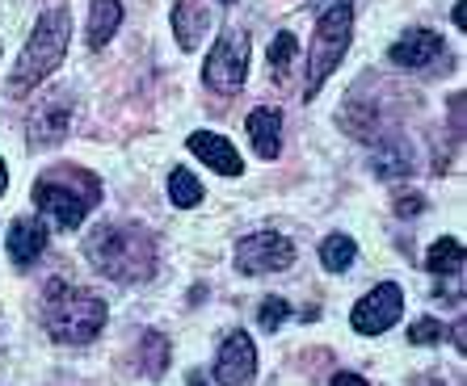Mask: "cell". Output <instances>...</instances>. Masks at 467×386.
Returning <instances> with one entry per match:
<instances>
[{
  "instance_id": "cell-19",
  "label": "cell",
  "mask_w": 467,
  "mask_h": 386,
  "mask_svg": "<svg viewBox=\"0 0 467 386\" xmlns=\"http://www.w3.org/2000/svg\"><path fill=\"white\" fill-rule=\"evenodd\" d=\"M140 365L148 378H161L169 370V340L161 332H143L140 336Z\"/></svg>"
},
{
  "instance_id": "cell-14",
  "label": "cell",
  "mask_w": 467,
  "mask_h": 386,
  "mask_svg": "<svg viewBox=\"0 0 467 386\" xmlns=\"http://www.w3.org/2000/svg\"><path fill=\"white\" fill-rule=\"evenodd\" d=\"M207 30H211L207 0H177L173 5V34H177V43H182V51H194Z\"/></svg>"
},
{
  "instance_id": "cell-3",
  "label": "cell",
  "mask_w": 467,
  "mask_h": 386,
  "mask_svg": "<svg viewBox=\"0 0 467 386\" xmlns=\"http://www.w3.org/2000/svg\"><path fill=\"white\" fill-rule=\"evenodd\" d=\"M43 328L59 344H88L106 328V302L85 286L51 281L43 299Z\"/></svg>"
},
{
  "instance_id": "cell-11",
  "label": "cell",
  "mask_w": 467,
  "mask_h": 386,
  "mask_svg": "<svg viewBox=\"0 0 467 386\" xmlns=\"http://www.w3.org/2000/svg\"><path fill=\"white\" fill-rule=\"evenodd\" d=\"M388 59L396 67H409V72H425V67H434L446 59V43H442V34H434V30H409L400 43H391Z\"/></svg>"
},
{
  "instance_id": "cell-27",
  "label": "cell",
  "mask_w": 467,
  "mask_h": 386,
  "mask_svg": "<svg viewBox=\"0 0 467 386\" xmlns=\"http://www.w3.org/2000/svg\"><path fill=\"white\" fill-rule=\"evenodd\" d=\"M455 25H459V30H463V25H467V5H463V0H459V5H455Z\"/></svg>"
},
{
  "instance_id": "cell-21",
  "label": "cell",
  "mask_w": 467,
  "mask_h": 386,
  "mask_svg": "<svg viewBox=\"0 0 467 386\" xmlns=\"http://www.w3.org/2000/svg\"><path fill=\"white\" fill-rule=\"evenodd\" d=\"M354 257H358V244H354V236H328L325 248H320V260H325V269H333V273L349 269V265H354Z\"/></svg>"
},
{
  "instance_id": "cell-18",
  "label": "cell",
  "mask_w": 467,
  "mask_h": 386,
  "mask_svg": "<svg viewBox=\"0 0 467 386\" xmlns=\"http://www.w3.org/2000/svg\"><path fill=\"white\" fill-rule=\"evenodd\" d=\"M413 172V151L404 147V143H383L375 151V177L391 181V177H409Z\"/></svg>"
},
{
  "instance_id": "cell-23",
  "label": "cell",
  "mask_w": 467,
  "mask_h": 386,
  "mask_svg": "<svg viewBox=\"0 0 467 386\" xmlns=\"http://www.w3.org/2000/svg\"><path fill=\"white\" fill-rule=\"evenodd\" d=\"M286 315H291V307H286V299H265L261 302V315H257V323L265 328V332H278L286 323Z\"/></svg>"
},
{
  "instance_id": "cell-25",
  "label": "cell",
  "mask_w": 467,
  "mask_h": 386,
  "mask_svg": "<svg viewBox=\"0 0 467 386\" xmlns=\"http://www.w3.org/2000/svg\"><path fill=\"white\" fill-rule=\"evenodd\" d=\"M396 210H400V215H421L425 198H421V193H409V198H400V202H396Z\"/></svg>"
},
{
  "instance_id": "cell-9",
  "label": "cell",
  "mask_w": 467,
  "mask_h": 386,
  "mask_svg": "<svg viewBox=\"0 0 467 386\" xmlns=\"http://www.w3.org/2000/svg\"><path fill=\"white\" fill-rule=\"evenodd\" d=\"M400 311H404L400 286H396V281H383V286H375L367 299L354 307V332H362V336L388 332L391 323L400 320Z\"/></svg>"
},
{
  "instance_id": "cell-28",
  "label": "cell",
  "mask_w": 467,
  "mask_h": 386,
  "mask_svg": "<svg viewBox=\"0 0 467 386\" xmlns=\"http://www.w3.org/2000/svg\"><path fill=\"white\" fill-rule=\"evenodd\" d=\"M455 349H459V353L467 349V340H463V323H455Z\"/></svg>"
},
{
  "instance_id": "cell-15",
  "label": "cell",
  "mask_w": 467,
  "mask_h": 386,
  "mask_svg": "<svg viewBox=\"0 0 467 386\" xmlns=\"http://www.w3.org/2000/svg\"><path fill=\"white\" fill-rule=\"evenodd\" d=\"M244 127H249V139L261 160H274V156L283 151V139H278V135H283V114H278V109H270V106L253 109Z\"/></svg>"
},
{
  "instance_id": "cell-4",
  "label": "cell",
  "mask_w": 467,
  "mask_h": 386,
  "mask_svg": "<svg viewBox=\"0 0 467 386\" xmlns=\"http://www.w3.org/2000/svg\"><path fill=\"white\" fill-rule=\"evenodd\" d=\"M67 34H72V22H67L64 9H51V13H43V17H38V25H34V34H30V43L22 46L17 67H13V76H9V93L13 96H22V93H30V88H38L47 76L55 72V67L64 64Z\"/></svg>"
},
{
  "instance_id": "cell-17",
  "label": "cell",
  "mask_w": 467,
  "mask_h": 386,
  "mask_svg": "<svg viewBox=\"0 0 467 386\" xmlns=\"http://www.w3.org/2000/svg\"><path fill=\"white\" fill-rule=\"evenodd\" d=\"M463 260H467V252H463V244H459L455 236L434 239L430 252H425V269L438 273V278H459V273H463Z\"/></svg>"
},
{
  "instance_id": "cell-24",
  "label": "cell",
  "mask_w": 467,
  "mask_h": 386,
  "mask_svg": "<svg viewBox=\"0 0 467 386\" xmlns=\"http://www.w3.org/2000/svg\"><path fill=\"white\" fill-rule=\"evenodd\" d=\"M442 323L438 320H417V323H409V340L413 344H438L442 340Z\"/></svg>"
},
{
  "instance_id": "cell-13",
  "label": "cell",
  "mask_w": 467,
  "mask_h": 386,
  "mask_svg": "<svg viewBox=\"0 0 467 386\" xmlns=\"http://www.w3.org/2000/svg\"><path fill=\"white\" fill-rule=\"evenodd\" d=\"M5 248H9V260L17 269L34 265V260L47 252V227L38 218H17L9 227V236H5Z\"/></svg>"
},
{
  "instance_id": "cell-7",
  "label": "cell",
  "mask_w": 467,
  "mask_h": 386,
  "mask_svg": "<svg viewBox=\"0 0 467 386\" xmlns=\"http://www.w3.org/2000/svg\"><path fill=\"white\" fill-rule=\"evenodd\" d=\"M249 76V34L244 30H223L207 55V85L215 93H236Z\"/></svg>"
},
{
  "instance_id": "cell-22",
  "label": "cell",
  "mask_w": 467,
  "mask_h": 386,
  "mask_svg": "<svg viewBox=\"0 0 467 386\" xmlns=\"http://www.w3.org/2000/svg\"><path fill=\"white\" fill-rule=\"evenodd\" d=\"M295 55H299V38L295 34H274V43H270V72L283 80L286 72H291V64H295Z\"/></svg>"
},
{
  "instance_id": "cell-1",
  "label": "cell",
  "mask_w": 467,
  "mask_h": 386,
  "mask_svg": "<svg viewBox=\"0 0 467 386\" xmlns=\"http://www.w3.org/2000/svg\"><path fill=\"white\" fill-rule=\"evenodd\" d=\"M88 265L119 286H140L156 273V239L135 223H101L85 239Z\"/></svg>"
},
{
  "instance_id": "cell-20",
  "label": "cell",
  "mask_w": 467,
  "mask_h": 386,
  "mask_svg": "<svg viewBox=\"0 0 467 386\" xmlns=\"http://www.w3.org/2000/svg\"><path fill=\"white\" fill-rule=\"evenodd\" d=\"M169 198H173V206H182V210H194V206L202 202V185H198L194 172L173 168V177H169Z\"/></svg>"
},
{
  "instance_id": "cell-8",
  "label": "cell",
  "mask_w": 467,
  "mask_h": 386,
  "mask_svg": "<svg viewBox=\"0 0 467 386\" xmlns=\"http://www.w3.org/2000/svg\"><path fill=\"white\" fill-rule=\"evenodd\" d=\"M295 265V244L278 231H253V236L240 239L236 248V269L249 273V278H261V273H283V269Z\"/></svg>"
},
{
  "instance_id": "cell-2",
  "label": "cell",
  "mask_w": 467,
  "mask_h": 386,
  "mask_svg": "<svg viewBox=\"0 0 467 386\" xmlns=\"http://www.w3.org/2000/svg\"><path fill=\"white\" fill-rule=\"evenodd\" d=\"M34 202L51 218V227L59 231H72L88 218V210L101 202V181L88 168L77 164H59V168H47L38 181H34Z\"/></svg>"
},
{
  "instance_id": "cell-6",
  "label": "cell",
  "mask_w": 467,
  "mask_h": 386,
  "mask_svg": "<svg viewBox=\"0 0 467 386\" xmlns=\"http://www.w3.org/2000/svg\"><path fill=\"white\" fill-rule=\"evenodd\" d=\"M72 114H77V96H72V88H47V93L34 101L30 118H26L30 147L47 151V147H55V143H64L67 130H72Z\"/></svg>"
},
{
  "instance_id": "cell-10",
  "label": "cell",
  "mask_w": 467,
  "mask_h": 386,
  "mask_svg": "<svg viewBox=\"0 0 467 386\" xmlns=\"http://www.w3.org/2000/svg\"><path fill=\"white\" fill-rule=\"evenodd\" d=\"M253 374H257V349H253V340L244 332H232L215 353V382L219 386H249Z\"/></svg>"
},
{
  "instance_id": "cell-5",
  "label": "cell",
  "mask_w": 467,
  "mask_h": 386,
  "mask_svg": "<svg viewBox=\"0 0 467 386\" xmlns=\"http://www.w3.org/2000/svg\"><path fill=\"white\" fill-rule=\"evenodd\" d=\"M349 30H354V9L349 0H333L320 22H316V34H312V51H307V85L304 93L316 96L320 85H325L333 67H341V55L349 51Z\"/></svg>"
},
{
  "instance_id": "cell-26",
  "label": "cell",
  "mask_w": 467,
  "mask_h": 386,
  "mask_svg": "<svg viewBox=\"0 0 467 386\" xmlns=\"http://www.w3.org/2000/svg\"><path fill=\"white\" fill-rule=\"evenodd\" d=\"M328 386H370V382H367V378H362V374H349V370H341V374L333 378V382H328Z\"/></svg>"
},
{
  "instance_id": "cell-29",
  "label": "cell",
  "mask_w": 467,
  "mask_h": 386,
  "mask_svg": "<svg viewBox=\"0 0 467 386\" xmlns=\"http://www.w3.org/2000/svg\"><path fill=\"white\" fill-rule=\"evenodd\" d=\"M9 189V168H5V160H0V193Z\"/></svg>"
},
{
  "instance_id": "cell-16",
  "label": "cell",
  "mask_w": 467,
  "mask_h": 386,
  "mask_svg": "<svg viewBox=\"0 0 467 386\" xmlns=\"http://www.w3.org/2000/svg\"><path fill=\"white\" fill-rule=\"evenodd\" d=\"M122 25V5L119 0H93V13H88V46L101 51V46L119 34Z\"/></svg>"
},
{
  "instance_id": "cell-30",
  "label": "cell",
  "mask_w": 467,
  "mask_h": 386,
  "mask_svg": "<svg viewBox=\"0 0 467 386\" xmlns=\"http://www.w3.org/2000/svg\"><path fill=\"white\" fill-rule=\"evenodd\" d=\"M219 5H232V0H219Z\"/></svg>"
},
{
  "instance_id": "cell-12",
  "label": "cell",
  "mask_w": 467,
  "mask_h": 386,
  "mask_svg": "<svg viewBox=\"0 0 467 386\" xmlns=\"http://www.w3.org/2000/svg\"><path fill=\"white\" fill-rule=\"evenodd\" d=\"M190 151L198 160H207V168H215L219 177H240V151L228 143V135H215V130H194L190 135Z\"/></svg>"
}]
</instances>
